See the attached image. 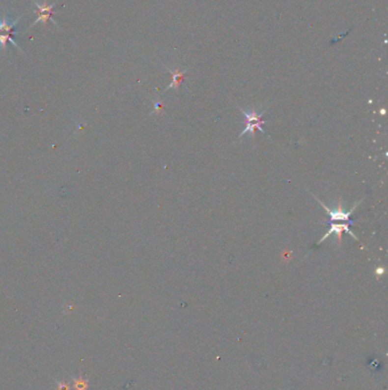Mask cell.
I'll list each match as a JSON object with an SVG mask.
<instances>
[{
    "mask_svg": "<svg viewBox=\"0 0 388 390\" xmlns=\"http://www.w3.org/2000/svg\"><path fill=\"white\" fill-rule=\"evenodd\" d=\"M238 109L240 110V112L244 114V117L246 118V127L244 128V130L242 132H240V135L238 136V138H237V141L242 138L243 136L246 134H250L253 139H255V131H254L255 129H258L261 132L265 134L263 127H262L265 123V121L262 120V118H263L265 112L268 111V107H265L262 112H256V110H255L254 107L250 111H246V110L242 109V107H238Z\"/></svg>",
    "mask_w": 388,
    "mask_h": 390,
    "instance_id": "cell-1",
    "label": "cell"
},
{
    "mask_svg": "<svg viewBox=\"0 0 388 390\" xmlns=\"http://www.w3.org/2000/svg\"><path fill=\"white\" fill-rule=\"evenodd\" d=\"M313 195V194H312ZM313 198L317 200V201L320 203V206L322 207L323 209H325L327 212H328V214L330 216V221H332V223H333V221H346L347 224H353L352 223V221L350 220V218H351V216L352 214H353V212L355 211V209L358 208L359 207V205H360V203L362 202V200H360V201H358L357 203H355V205L352 207V208H350L348 210H345L344 208H343V203H342V199H339V201H338V207H337L336 209H330L329 207H327L325 203H323L322 201H320V200L317 198V196L315 195H313Z\"/></svg>",
    "mask_w": 388,
    "mask_h": 390,
    "instance_id": "cell-2",
    "label": "cell"
},
{
    "mask_svg": "<svg viewBox=\"0 0 388 390\" xmlns=\"http://www.w3.org/2000/svg\"><path fill=\"white\" fill-rule=\"evenodd\" d=\"M348 225L350 224H336V223H330V230L327 232V233L322 236L321 240L318 242V245L321 244V243L325 241L326 239H328L330 235L332 234H336L337 236V241H338V246L342 245V235H343V231L346 232L348 235H351L352 238H353L355 241H359V239L355 236L353 233H352L350 227H348Z\"/></svg>",
    "mask_w": 388,
    "mask_h": 390,
    "instance_id": "cell-3",
    "label": "cell"
},
{
    "mask_svg": "<svg viewBox=\"0 0 388 390\" xmlns=\"http://www.w3.org/2000/svg\"><path fill=\"white\" fill-rule=\"evenodd\" d=\"M167 70H168V72L172 74V82L167 86V88L165 89V90H168V89H172V88L177 89L178 90L179 86H180L182 79H183V76L186 74V71H182L181 72V71H179V70H175V71H172L170 69H167Z\"/></svg>",
    "mask_w": 388,
    "mask_h": 390,
    "instance_id": "cell-4",
    "label": "cell"
},
{
    "mask_svg": "<svg viewBox=\"0 0 388 390\" xmlns=\"http://www.w3.org/2000/svg\"><path fill=\"white\" fill-rule=\"evenodd\" d=\"M34 12L37 13V20L34 21L33 24L31 26V28L34 27L35 24L39 23V22H42V24H44V26H47L48 21H52V22L55 24L56 27H58V24H57L56 21L52 17L53 16V12H38V10H34Z\"/></svg>",
    "mask_w": 388,
    "mask_h": 390,
    "instance_id": "cell-5",
    "label": "cell"
},
{
    "mask_svg": "<svg viewBox=\"0 0 388 390\" xmlns=\"http://www.w3.org/2000/svg\"><path fill=\"white\" fill-rule=\"evenodd\" d=\"M13 35H10V34H7V33H0V48L2 49L3 52L6 53V51H7V44H8V42H12V44L15 46L16 48H19L20 51H22V48L20 47L19 45L16 44V41L14 40V39L12 38ZM23 52V51H22Z\"/></svg>",
    "mask_w": 388,
    "mask_h": 390,
    "instance_id": "cell-6",
    "label": "cell"
},
{
    "mask_svg": "<svg viewBox=\"0 0 388 390\" xmlns=\"http://www.w3.org/2000/svg\"><path fill=\"white\" fill-rule=\"evenodd\" d=\"M72 380L74 382V386H73V389L74 390H88L89 388V384H88V379L87 378H83L81 375L80 378H72Z\"/></svg>",
    "mask_w": 388,
    "mask_h": 390,
    "instance_id": "cell-7",
    "label": "cell"
},
{
    "mask_svg": "<svg viewBox=\"0 0 388 390\" xmlns=\"http://www.w3.org/2000/svg\"><path fill=\"white\" fill-rule=\"evenodd\" d=\"M56 381V386H57V389L56 390H70L71 387L70 385L67 384V382H64V381Z\"/></svg>",
    "mask_w": 388,
    "mask_h": 390,
    "instance_id": "cell-8",
    "label": "cell"
},
{
    "mask_svg": "<svg viewBox=\"0 0 388 390\" xmlns=\"http://www.w3.org/2000/svg\"><path fill=\"white\" fill-rule=\"evenodd\" d=\"M384 271H385V270H384V267H378V268H377V271H376V273H377V274H379V275H382V274L384 273Z\"/></svg>",
    "mask_w": 388,
    "mask_h": 390,
    "instance_id": "cell-9",
    "label": "cell"
}]
</instances>
